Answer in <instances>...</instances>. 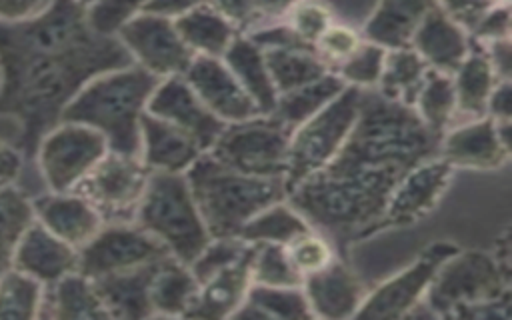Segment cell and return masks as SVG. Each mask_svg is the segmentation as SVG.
<instances>
[{
  "mask_svg": "<svg viewBox=\"0 0 512 320\" xmlns=\"http://www.w3.org/2000/svg\"><path fill=\"white\" fill-rule=\"evenodd\" d=\"M452 172L454 168L440 156L428 158L406 172L392 190L374 232L394 226H410L430 214L444 196Z\"/></svg>",
  "mask_w": 512,
  "mask_h": 320,
  "instance_id": "cell-14",
  "label": "cell"
},
{
  "mask_svg": "<svg viewBox=\"0 0 512 320\" xmlns=\"http://www.w3.org/2000/svg\"><path fill=\"white\" fill-rule=\"evenodd\" d=\"M250 276L254 284L302 286V274L292 266L286 246L272 242L254 244Z\"/></svg>",
  "mask_w": 512,
  "mask_h": 320,
  "instance_id": "cell-39",
  "label": "cell"
},
{
  "mask_svg": "<svg viewBox=\"0 0 512 320\" xmlns=\"http://www.w3.org/2000/svg\"><path fill=\"white\" fill-rule=\"evenodd\" d=\"M150 178L148 166L136 156H106L74 188L100 214L102 222H132Z\"/></svg>",
  "mask_w": 512,
  "mask_h": 320,
  "instance_id": "cell-10",
  "label": "cell"
},
{
  "mask_svg": "<svg viewBox=\"0 0 512 320\" xmlns=\"http://www.w3.org/2000/svg\"><path fill=\"white\" fill-rule=\"evenodd\" d=\"M106 152L108 142L98 130L60 120L38 140L32 158L50 192H70Z\"/></svg>",
  "mask_w": 512,
  "mask_h": 320,
  "instance_id": "cell-9",
  "label": "cell"
},
{
  "mask_svg": "<svg viewBox=\"0 0 512 320\" xmlns=\"http://www.w3.org/2000/svg\"><path fill=\"white\" fill-rule=\"evenodd\" d=\"M286 252L292 266L302 274V278L306 274L318 272L336 258L330 240L314 228L286 244Z\"/></svg>",
  "mask_w": 512,
  "mask_h": 320,
  "instance_id": "cell-43",
  "label": "cell"
},
{
  "mask_svg": "<svg viewBox=\"0 0 512 320\" xmlns=\"http://www.w3.org/2000/svg\"><path fill=\"white\" fill-rule=\"evenodd\" d=\"M384 56L386 48L362 38L358 48L336 66L334 74L348 86H356L362 90L376 88L384 68Z\"/></svg>",
  "mask_w": 512,
  "mask_h": 320,
  "instance_id": "cell-40",
  "label": "cell"
},
{
  "mask_svg": "<svg viewBox=\"0 0 512 320\" xmlns=\"http://www.w3.org/2000/svg\"><path fill=\"white\" fill-rule=\"evenodd\" d=\"M512 96H510V80H498L492 88L488 102H486V116L494 122L510 120Z\"/></svg>",
  "mask_w": 512,
  "mask_h": 320,
  "instance_id": "cell-52",
  "label": "cell"
},
{
  "mask_svg": "<svg viewBox=\"0 0 512 320\" xmlns=\"http://www.w3.org/2000/svg\"><path fill=\"white\" fill-rule=\"evenodd\" d=\"M222 18H226L238 34L250 30L256 24L252 0H210L208 2Z\"/></svg>",
  "mask_w": 512,
  "mask_h": 320,
  "instance_id": "cell-48",
  "label": "cell"
},
{
  "mask_svg": "<svg viewBox=\"0 0 512 320\" xmlns=\"http://www.w3.org/2000/svg\"><path fill=\"white\" fill-rule=\"evenodd\" d=\"M284 22L302 42L314 48V42L332 24V12L322 2L298 0L284 16Z\"/></svg>",
  "mask_w": 512,
  "mask_h": 320,
  "instance_id": "cell-44",
  "label": "cell"
},
{
  "mask_svg": "<svg viewBox=\"0 0 512 320\" xmlns=\"http://www.w3.org/2000/svg\"><path fill=\"white\" fill-rule=\"evenodd\" d=\"M44 286L28 274L8 268L0 274V320H32L40 316Z\"/></svg>",
  "mask_w": 512,
  "mask_h": 320,
  "instance_id": "cell-38",
  "label": "cell"
},
{
  "mask_svg": "<svg viewBox=\"0 0 512 320\" xmlns=\"http://www.w3.org/2000/svg\"><path fill=\"white\" fill-rule=\"evenodd\" d=\"M160 80L138 64L102 72L70 98L60 120L90 126L106 138L110 152L140 158V118Z\"/></svg>",
  "mask_w": 512,
  "mask_h": 320,
  "instance_id": "cell-3",
  "label": "cell"
},
{
  "mask_svg": "<svg viewBox=\"0 0 512 320\" xmlns=\"http://www.w3.org/2000/svg\"><path fill=\"white\" fill-rule=\"evenodd\" d=\"M202 154L200 146L174 124L148 112L140 118V160L152 172H180Z\"/></svg>",
  "mask_w": 512,
  "mask_h": 320,
  "instance_id": "cell-22",
  "label": "cell"
},
{
  "mask_svg": "<svg viewBox=\"0 0 512 320\" xmlns=\"http://www.w3.org/2000/svg\"><path fill=\"white\" fill-rule=\"evenodd\" d=\"M426 72L428 64L410 46L386 50L376 90L388 100L414 106Z\"/></svg>",
  "mask_w": 512,
  "mask_h": 320,
  "instance_id": "cell-34",
  "label": "cell"
},
{
  "mask_svg": "<svg viewBox=\"0 0 512 320\" xmlns=\"http://www.w3.org/2000/svg\"><path fill=\"white\" fill-rule=\"evenodd\" d=\"M360 96L362 88L344 86L336 98L290 132L284 174L286 196L300 182L322 170L342 148L356 122Z\"/></svg>",
  "mask_w": 512,
  "mask_h": 320,
  "instance_id": "cell-7",
  "label": "cell"
},
{
  "mask_svg": "<svg viewBox=\"0 0 512 320\" xmlns=\"http://www.w3.org/2000/svg\"><path fill=\"white\" fill-rule=\"evenodd\" d=\"M136 226L160 240L172 258L190 266L210 234L180 172H152L136 208Z\"/></svg>",
  "mask_w": 512,
  "mask_h": 320,
  "instance_id": "cell-5",
  "label": "cell"
},
{
  "mask_svg": "<svg viewBox=\"0 0 512 320\" xmlns=\"http://www.w3.org/2000/svg\"><path fill=\"white\" fill-rule=\"evenodd\" d=\"M412 108L428 130H432L436 136H442L456 118L452 74L428 68Z\"/></svg>",
  "mask_w": 512,
  "mask_h": 320,
  "instance_id": "cell-35",
  "label": "cell"
},
{
  "mask_svg": "<svg viewBox=\"0 0 512 320\" xmlns=\"http://www.w3.org/2000/svg\"><path fill=\"white\" fill-rule=\"evenodd\" d=\"M302 290L314 318H354L366 292L358 276L338 258L302 278Z\"/></svg>",
  "mask_w": 512,
  "mask_h": 320,
  "instance_id": "cell-19",
  "label": "cell"
},
{
  "mask_svg": "<svg viewBox=\"0 0 512 320\" xmlns=\"http://www.w3.org/2000/svg\"><path fill=\"white\" fill-rule=\"evenodd\" d=\"M312 226L308 220L288 202L280 200L258 214H254L244 226L238 230V238L248 244L272 242V244H290L294 238L310 232Z\"/></svg>",
  "mask_w": 512,
  "mask_h": 320,
  "instance_id": "cell-33",
  "label": "cell"
},
{
  "mask_svg": "<svg viewBox=\"0 0 512 320\" xmlns=\"http://www.w3.org/2000/svg\"><path fill=\"white\" fill-rule=\"evenodd\" d=\"M252 252L254 244H248L246 252L236 262L198 284V292L184 318H232L252 284Z\"/></svg>",
  "mask_w": 512,
  "mask_h": 320,
  "instance_id": "cell-21",
  "label": "cell"
},
{
  "mask_svg": "<svg viewBox=\"0 0 512 320\" xmlns=\"http://www.w3.org/2000/svg\"><path fill=\"white\" fill-rule=\"evenodd\" d=\"M12 268L38 280L42 286H48L62 276L76 272L78 250L34 220L14 250Z\"/></svg>",
  "mask_w": 512,
  "mask_h": 320,
  "instance_id": "cell-20",
  "label": "cell"
},
{
  "mask_svg": "<svg viewBox=\"0 0 512 320\" xmlns=\"http://www.w3.org/2000/svg\"><path fill=\"white\" fill-rule=\"evenodd\" d=\"M166 246L134 222H104L102 228L78 248V272L94 280L106 274L146 266L168 258Z\"/></svg>",
  "mask_w": 512,
  "mask_h": 320,
  "instance_id": "cell-11",
  "label": "cell"
},
{
  "mask_svg": "<svg viewBox=\"0 0 512 320\" xmlns=\"http://www.w3.org/2000/svg\"><path fill=\"white\" fill-rule=\"evenodd\" d=\"M438 8L460 28L470 32L494 6L492 0H436Z\"/></svg>",
  "mask_w": 512,
  "mask_h": 320,
  "instance_id": "cell-47",
  "label": "cell"
},
{
  "mask_svg": "<svg viewBox=\"0 0 512 320\" xmlns=\"http://www.w3.org/2000/svg\"><path fill=\"white\" fill-rule=\"evenodd\" d=\"M54 0H0V22H22L40 16Z\"/></svg>",
  "mask_w": 512,
  "mask_h": 320,
  "instance_id": "cell-49",
  "label": "cell"
},
{
  "mask_svg": "<svg viewBox=\"0 0 512 320\" xmlns=\"http://www.w3.org/2000/svg\"><path fill=\"white\" fill-rule=\"evenodd\" d=\"M470 36L452 22L438 4L418 24L410 48L428 64V68L452 74L470 52Z\"/></svg>",
  "mask_w": 512,
  "mask_h": 320,
  "instance_id": "cell-23",
  "label": "cell"
},
{
  "mask_svg": "<svg viewBox=\"0 0 512 320\" xmlns=\"http://www.w3.org/2000/svg\"><path fill=\"white\" fill-rule=\"evenodd\" d=\"M24 154L16 144H10L0 138V186L16 184L24 170Z\"/></svg>",
  "mask_w": 512,
  "mask_h": 320,
  "instance_id": "cell-50",
  "label": "cell"
},
{
  "mask_svg": "<svg viewBox=\"0 0 512 320\" xmlns=\"http://www.w3.org/2000/svg\"><path fill=\"white\" fill-rule=\"evenodd\" d=\"M182 78L204 102V106L224 124L262 116L254 100L244 92L222 58L196 54Z\"/></svg>",
  "mask_w": 512,
  "mask_h": 320,
  "instance_id": "cell-16",
  "label": "cell"
},
{
  "mask_svg": "<svg viewBox=\"0 0 512 320\" xmlns=\"http://www.w3.org/2000/svg\"><path fill=\"white\" fill-rule=\"evenodd\" d=\"M74 2H76V4H80V6H84V8H88L94 0H74Z\"/></svg>",
  "mask_w": 512,
  "mask_h": 320,
  "instance_id": "cell-55",
  "label": "cell"
},
{
  "mask_svg": "<svg viewBox=\"0 0 512 320\" xmlns=\"http://www.w3.org/2000/svg\"><path fill=\"white\" fill-rule=\"evenodd\" d=\"M128 64L118 38L92 32L74 0H54L30 20L0 22V118L16 122L14 144L24 158L90 78Z\"/></svg>",
  "mask_w": 512,
  "mask_h": 320,
  "instance_id": "cell-1",
  "label": "cell"
},
{
  "mask_svg": "<svg viewBox=\"0 0 512 320\" xmlns=\"http://www.w3.org/2000/svg\"><path fill=\"white\" fill-rule=\"evenodd\" d=\"M492 64V70L498 80H510V70H512V58H510V38H500L492 40L488 44H480Z\"/></svg>",
  "mask_w": 512,
  "mask_h": 320,
  "instance_id": "cell-51",
  "label": "cell"
},
{
  "mask_svg": "<svg viewBox=\"0 0 512 320\" xmlns=\"http://www.w3.org/2000/svg\"><path fill=\"white\" fill-rule=\"evenodd\" d=\"M198 292V280L190 266L168 256L164 258L150 282L152 318L184 316Z\"/></svg>",
  "mask_w": 512,
  "mask_h": 320,
  "instance_id": "cell-30",
  "label": "cell"
},
{
  "mask_svg": "<svg viewBox=\"0 0 512 320\" xmlns=\"http://www.w3.org/2000/svg\"><path fill=\"white\" fill-rule=\"evenodd\" d=\"M160 262L106 274L92 280L110 318H152L150 282Z\"/></svg>",
  "mask_w": 512,
  "mask_h": 320,
  "instance_id": "cell-24",
  "label": "cell"
},
{
  "mask_svg": "<svg viewBox=\"0 0 512 320\" xmlns=\"http://www.w3.org/2000/svg\"><path fill=\"white\" fill-rule=\"evenodd\" d=\"M458 250L452 242L430 244L402 272L390 276L364 296L354 318H406L414 312L444 260Z\"/></svg>",
  "mask_w": 512,
  "mask_h": 320,
  "instance_id": "cell-12",
  "label": "cell"
},
{
  "mask_svg": "<svg viewBox=\"0 0 512 320\" xmlns=\"http://www.w3.org/2000/svg\"><path fill=\"white\" fill-rule=\"evenodd\" d=\"M246 248H248V242L240 240L238 236L210 238L208 244L202 248V252L192 260L190 270L198 280V284H202L206 278H210L218 270L236 262L246 252Z\"/></svg>",
  "mask_w": 512,
  "mask_h": 320,
  "instance_id": "cell-41",
  "label": "cell"
},
{
  "mask_svg": "<svg viewBox=\"0 0 512 320\" xmlns=\"http://www.w3.org/2000/svg\"><path fill=\"white\" fill-rule=\"evenodd\" d=\"M208 2L210 0H148L146 6L142 8V12L176 18V16H180L192 8H198L202 4H208Z\"/></svg>",
  "mask_w": 512,
  "mask_h": 320,
  "instance_id": "cell-54",
  "label": "cell"
},
{
  "mask_svg": "<svg viewBox=\"0 0 512 320\" xmlns=\"http://www.w3.org/2000/svg\"><path fill=\"white\" fill-rule=\"evenodd\" d=\"M34 222L32 202L16 184L0 186V274L12 268L14 250Z\"/></svg>",
  "mask_w": 512,
  "mask_h": 320,
  "instance_id": "cell-37",
  "label": "cell"
},
{
  "mask_svg": "<svg viewBox=\"0 0 512 320\" xmlns=\"http://www.w3.org/2000/svg\"><path fill=\"white\" fill-rule=\"evenodd\" d=\"M438 156L452 168L496 170L510 158V148L500 140L496 122L488 116L450 126L438 144Z\"/></svg>",
  "mask_w": 512,
  "mask_h": 320,
  "instance_id": "cell-17",
  "label": "cell"
},
{
  "mask_svg": "<svg viewBox=\"0 0 512 320\" xmlns=\"http://www.w3.org/2000/svg\"><path fill=\"white\" fill-rule=\"evenodd\" d=\"M232 318L262 320H308L314 318L302 286H266L250 284L244 302Z\"/></svg>",
  "mask_w": 512,
  "mask_h": 320,
  "instance_id": "cell-31",
  "label": "cell"
},
{
  "mask_svg": "<svg viewBox=\"0 0 512 320\" xmlns=\"http://www.w3.org/2000/svg\"><path fill=\"white\" fill-rule=\"evenodd\" d=\"M344 86L348 84H344L334 72H326L318 80L278 94L276 106L270 116L292 132L296 126H300L304 120L324 108L332 98H336L344 90Z\"/></svg>",
  "mask_w": 512,
  "mask_h": 320,
  "instance_id": "cell-32",
  "label": "cell"
},
{
  "mask_svg": "<svg viewBox=\"0 0 512 320\" xmlns=\"http://www.w3.org/2000/svg\"><path fill=\"white\" fill-rule=\"evenodd\" d=\"M30 202L34 220L76 250L82 248L104 224L96 208L74 190H48L30 198Z\"/></svg>",
  "mask_w": 512,
  "mask_h": 320,
  "instance_id": "cell-18",
  "label": "cell"
},
{
  "mask_svg": "<svg viewBox=\"0 0 512 320\" xmlns=\"http://www.w3.org/2000/svg\"><path fill=\"white\" fill-rule=\"evenodd\" d=\"M510 298V274L498 260L480 250H456L432 278L422 306L432 316L456 318L462 310Z\"/></svg>",
  "mask_w": 512,
  "mask_h": 320,
  "instance_id": "cell-6",
  "label": "cell"
},
{
  "mask_svg": "<svg viewBox=\"0 0 512 320\" xmlns=\"http://www.w3.org/2000/svg\"><path fill=\"white\" fill-rule=\"evenodd\" d=\"M498 78L492 70V64L480 44L470 46L466 58L452 72V84L456 94V116L466 120L486 116V102L496 86Z\"/></svg>",
  "mask_w": 512,
  "mask_h": 320,
  "instance_id": "cell-28",
  "label": "cell"
},
{
  "mask_svg": "<svg viewBox=\"0 0 512 320\" xmlns=\"http://www.w3.org/2000/svg\"><path fill=\"white\" fill-rule=\"evenodd\" d=\"M436 0H378L362 28V38L386 50L406 48Z\"/></svg>",
  "mask_w": 512,
  "mask_h": 320,
  "instance_id": "cell-26",
  "label": "cell"
},
{
  "mask_svg": "<svg viewBox=\"0 0 512 320\" xmlns=\"http://www.w3.org/2000/svg\"><path fill=\"white\" fill-rule=\"evenodd\" d=\"M468 36L474 44H488L492 40L510 38V6H492L468 32Z\"/></svg>",
  "mask_w": 512,
  "mask_h": 320,
  "instance_id": "cell-46",
  "label": "cell"
},
{
  "mask_svg": "<svg viewBox=\"0 0 512 320\" xmlns=\"http://www.w3.org/2000/svg\"><path fill=\"white\" fill-rule=\"evenodd\" d=\"M146 112L186 132L202 152L210 150L226 126L204 106L182 76L162 78L148 98Z\"/></svg>",
  "mask_w": 512,
  "mask_h": 320,
  "instance_id": "cell-15",
  "label": "cell"
},
{
  "mask_svg": "<svg viewBox=\"0 0 512 320\" xmlns=\"http://www.w3.org/2000/svg\"><path fill=\"white\" fill-rule=\"evenodd\" d=\"M172 20L182 42L200 56L222 58V54L238 34V30L210 4L192 8Z\"/></svg>",
  "mask_w": 512,
  "mask_h": 320,
  "instance_id": "cell-29",
  "label": "cell"
},
{
  "mask_svg": "<svg viewBox=\"0 0 512 320\" xmlns=\"http://www.w3.org/2000/svg\"><path fill=\"white\" fill-rule=\"evenodd\" d=\"M296 2L298 0H252L254 14H256V24L254 26L284 20V16L290 12V8Z\"/></svg>",
  "mask_w": 512,
  "mask_h": 320,
  "instance_id": "cell-53",
  "label": "cell"
},
{
  "mask_svg": "<svg viewBox=\"0 0 512 320\" xmlns=\"http://www.w3.org/2000/svg\"><path fill=\"white\" fill-rule=\"evenodd\" d=\"M148 0H94L86 8V22L100 36H116V32L136 14Z\"/></svg>",
  "mask_w": 512,
  "mask_h": 320,
  "instance_id": "cell-42",
  "label": "cell"
},
{
  "mask_svg": "<svg viewBox=\"0 0 512 320\" xmlns=\"http://www.w3.org/2000/svg\"><path fill=\"white\" fill-rule=\"evenodd\" d=\"M116 38L134 64L158 78L182 76L196 56L182 42L174 20L168 16L140 12L116 32Z\"/></svg>",
  "mask_w": 512,
  "mask_h": 320,
  "instance_id": "cell-13",
  "label": "cell"
},
{
  "mask_svg": "<svg viewBox=\"0 0 512 320\" xmlns=\"http://www.w3.org/2000/svg\"><path fill=\"white\" fill-rule=\"evenodd\" d=\"M210 238L236 236L254 214L286 200L284 178L240 174L202 152L184 172Z\"/></svg>",
  "mask_w": 512,
  "mask_h": 320,
  "instance_id": "cell-4",
  "label": "cell"
},
{
  "mask_svg": "<svg viewBox=\"0 0 512 320\" xmlns=\"http://www.w3.org/2000/svg\"><path fill=\"white\" fill-rule=\"evenodd\" d=\"M440 136L424 126L412 106L362 90L356 122L336 156L318 170L368 204L386 208L400 182L420 162L438 156Z\"/></svg>",
  "mask_w": 512,
  "mask_h": 320,
  "instance_id": "cell-2",
  "label": "cell"
},
{
  "mask_svg": "<svg viewBox=\"0 0 512 320\" xmlns=\"http://www.w3.org/2000/svg\"><path fill=\"white\" fill-rule=\"evenodd\" d=\"M264 60L278 94L318 80L328 72L318 56L308 50L270 48L264 50Z\"/></svg>",
  "mask_w": 512,
  "mask_h": 320,
  "instance_id": "cell-36",
  "label": "cell"
},
{
  "mask_svg": "<svg viewBox=\"0 0 512 320\" xmlns=\"http://www.w3.org/2000/svg\"><path fill=\"white\" fill-rule=\"evenodd\" d=\"M362 42V36L344 24H330L322 36L314 42V54L326 66L328 72H334L340 62H344Z\"/></svg>",
  "mask_w": 512,
  "mask_h": 320,
  "instance_id": "cell-45",
  "label": "cell"
},
{
  "mask_svg": "<svg viewBox=\"0 0 512 320\" xmlns=\"http://www.w3.org/2000/svg\"><path fill=\"white\" fill-rule=\"evenodd\" d=\"M290 130L272 116L226 124L214 140L210 156L220 164L248 176L284 178Z\"/></svg>",
  "mask_w": 512,
  "mask_h": 320,
  "instance_id": "cell-8",
  "label": "cell"
},
{
  "mask_svg": "<svg viewBox=\"0 0 512 320\" xmlns=\"http://www.w3.org/2000/svg\"><path fill=\"white\" fill-rule=\"evenodd\" d=\"M38 318L108 320L110 314L98 296L94 282L76 270L44 286Z\"/></svg>",
  "mask_w": 512,
  "mask_h": 320,
  "instance_id": "cell-25",
  "label": "cell"
},
{
  "mask_svg": "<svg viewBox=\"0 0 512 320\" xmlns=\"http://www.w3.org/2000/svg\"><path fill=\"white\" fill-rule=\"evenodd\" d=\"M222 62L240 82L244 92L254 100L260 114L270 116L276 106L278 92L270 78L264 50L256 46L248 36L236 34L226 52L222 54Z\"/></svg>",
  "mask_w": 512,
  "mask_h": 320,
  "instance_id": "cell-27",
  "label": "cell"
}]
</instances>
